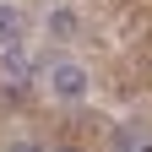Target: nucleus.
Returning a JSON list of instances; mask_svg holds the SVG:
<instances>
[{"instance_id":"nucleus-1","label":"nucleus","mask_w":152,"mask_h":152,"mask_svg":"<svg viewBox=\"0 0 152 152\" xmlns=\"http://www.w3.org/2000/svg\"><path fill=\"white\" fill-rule=\"evenodd\" d=\"M44 82H49V92H54V98H65V103L87 98V71L76 65V60H54V65L44 71Z\"/></svg>"},{"instance_id":"nucleus-6","label":"nucleus","mask_w":152,"mask_h":152,"mask_svg":"<svg viewBox=\"0 0 152 152\" xmlns=\"http://www.w3.org/2000/svg\"><path fill=\"white\" fill-rule=\"evenodd\" d=\"M54 152H76V147H54Z\"/></svg>"},{"instance_id":"nucleus-3","label":"nucleus","mask_w":152,"mask_h":152,"mask_svg":"<svg viewBox=\"0 0 152 152\" xmlns=\"http://www.w3.org/2000/svg\"><path fill=\"white\" fill-rule=\"evenodd\" d=\"M11 44H22V16L11 6H0V49H11Z\"/></svg>"},{"instance_id":"nucleus-5","label":"nucleus","mask_w":152,"mask_h":152,"mask_svg":"<svg viewBox=\"0 0 152 152\" xmlns=\"http://www.w3.org/2000/svg\"><path fill=\"white\" fill-rule=\"evenodd\" d=\"M6 152H44V147H38V141H11Z\"/></svg>"},{"instance_id":"nucleus-2","label":"nucleus","mask_w":152,"mask_h":152,"mask_svg":"<svg viewBox=\"0 0 152 152\" xmlns=\"http://www.w3.org/2000/svg\"><path fill=\"white\" fill-rule=\"evenodd\" d=\"M27 76H33V60L22 54V44H11L6 49V82L11 87H27Z\"/></svg>"},{"instance_id":"nucleus-7","label":"nucleus","mask_w":152,"mask_h":152,"mask_svg":"<svg viewBox=\"0 0 152 152\" xmlns=\"http://www.w3.org/2000/svg\"><path fill=\"white\" fill-rule=\"evenodd\" d=\"M141 152H152V147H141Z\"/></svg>"},{"instance_id":"nucleus-4","label":"nucleus","mask_w":152,"mask_h":152,"mask_svg":"<svg viewBox=\"0 0 152 152\" xmlns=\"http://www.w3.org/2000/svg\"><path fill=\"white\" fill-rule=\"evenodd\" d=\"M71 33H76V11L54 6V11H49V38H71Z\"/></svg>"}]
</instances>
